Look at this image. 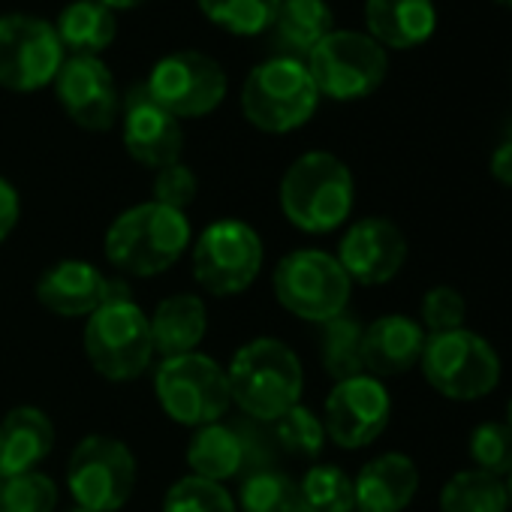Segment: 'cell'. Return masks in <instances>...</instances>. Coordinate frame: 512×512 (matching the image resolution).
Listing matches in <instances>:
<instances>
[{
  "mask_svg": "<svg viewBox=\"0 0 512 512\" xmlns=\"http://www.w3.org/2000/svg\"><path fill=\"white\" fill-rule=\"evenodd\" d=\"M100 4H106L109 10H133V7L145 4V0H100Z\"/></svg>",
  "mask_w": 512,
  "mask_h": 512,
  "instance_id": "obj_39",
  "label": "cell"
},
{
  "mask_svg": "<svg viewBox=\"0 0 512 512\" xmlns=\"http://www.w3.org/2000/svg\"><path fill=\"white\" fill-rule=\"evenodd\" d=\"M55 449V425L40 407L22 404L0 419V479L37 470Z\"/></svg>",
  "mask_w": 512,
  "mask_h": 512,
  "instance_id": "obj_21",
  "label": "cell"
},
{
  "mask_svg": "<svg viewBox=\"0 0 512 512\" xmlns=\"http://www.w3.org/2000/svg\"><path fill=\"white\" fill-rule=\"evenodd\" d=\"M272 28L287 58L302 61L335 31V19L326 0H281Z\"/></svg>",
  "mask_w": 512,
  "mask_h": 512,
  "instance_id": "obj_25",
  "label": "cell"
},
{
  "mask_svg": "<svg viewBox=\"0 0 512 512\" xmlns=\"http://www.w3.org/2000/svg\"><path fill=\"white\" fill-rule=\"evenodd\" d=\"M320 419L335 446L365 449L386 431L392 419V395L383 380L356 374L332 386Z\"/></svg>",
  "mask_w": 512,
  "mask_h": 512,
  "instance_id": "obj_14",
  "label": "cell"
},
{
  "mask_svg": "<svg viewBox=\"0 0 512 512\" xmlns=\"http://www.w3.org/2000/svg\"><path fill=\"white\" fill-rule=\"evenodd\" d=\"M305 512H356L353 476L335 464H314L299 482Z\"/></svg>",
  "mask_w": 512,
  "mask_h": 512,
  "instance_id": "obj_30",
  "label": "cell"
},
{
  "mask_svg": "<svg viewBox=\"0 0 512 512\" xmlns=\"http://www.w3.org/2000/svg\"><path fill=\"white\" fill-rule=\"evenodd\" d=\"M275 296L284 311L305 323L323 326L326 320L350 311L353 284L341 269L338 256L326 250H293L275 266L272 275Z\"/></svg>",
  "mask_w": 512,
  "mask_h": 512,
  "instance_id": "obj_7",
  "label": "cell"
},
{
  "mask_svg": "<svg viewBox=\"0 0 512 512\" xmlns=\"http://www.w3.org/2000/svg\"><path fill=\"white\" fill-rule=\"evenodd\" d=\"M488 172H491V178L500 181L503 187H512V139L500 142V145L491 151Z\"/></svg>",
  "mask_w": 512,
  "mask_h": 512,
  "instance_id": "obj_38",
  "label": "cell"
},
{
  "mask_svg": "<svg viewBox=\"0 0 512 512\" xmlns=\"http://www.w3.org/2000/svg\"><path fill=\"white\" fill-rule=\"evenodd\" d=\"M55 34L67 55H91L100 58L115 43L118 16L100 0H73L55 22Z\"/></svg>",
  "mask_w": 512,
  "mask_h": 512,
  "instance_id": "obj_24",
  "label": "cell"
},
{
  "mask_svg": "<svg viewBox=\"0 0 512 512\" xmlns=\"http://www.w3.org/2000/svg\"><path fill=\"white\" fill-rule=\"evenodd\" d=\"M440 512H509L506 482L485 470H458L440 488Z\"/></svg>",
  "mask_w": 512,
  "mask_h": 512,
  "instance_id": "obj_26",
  "label": "cell"
},
{
  "mask_svg": "<svg viewBox=\"0 0 512 512\" xmlns=\"http://www.w3.org/2000/svg\"><path fill=\"white\" fill-rule=\"evenodd\" d=\"M154 392L163 413L187 428L223 422L232 407L226 368L199 350L163 359L154 371Z\"/></svg>",
  "mask_w": 512,
  "mask_h": 512,
  "instance_id": "obj_8",
  "label": "cell"
},
{
  "mask_svg": "<svg viewBox=\"0 0 512 512\" xmlns=\"http://www.w3.org/2000/svg\"><path fill=\"white\" fill-rule=\"evenodd\" d=\"M163 512H238V506L226 485L187 473L175 485H169L163 497Z\"/></svg>",
  "mask_w": 512,
  "mask_h": 512,
  "instance_id": "obj_33",
  "label": "cell"
},
{
  "mask_svg": "<svg viewBox=\"0 0 512 512\" xmlns=\"http://www.w3.org/2000/svg\"><path fill=\"white\" fill-rule=\"evenodd\" d=\"M148 326H151V341H154L157 356L163 359L184 356V353L199 350L208 332V311L199 296L175 293L154 308V314L148 317Z\"/></svg>",
  "mask_w": 512,
  "mask_h": 512,
  "instance_id": "obj_23",
  "label": "cell"
},
{
  "mask_svg": "<svg viewBox=\"0 0 512 512\" xmlns=\"http://www.w3.org/2000/svg\"><path fill=\"white\" fill-rule=\"evenodd\" d=\"M356 202V181L350 166L329 151H308L290 163L281 178L284 217L308 232L326 235L341 229Z\"/></svg>",
  "mask_w": 512,
  "mask_h": 512,
  "instance_id": "obj_3",
  "label": "cell"
},
{
  "mask_svg": "<svg viewBox=\"0 0 512 512\" xmlns=\"http://www.w3.org/2000/svg\"><path fill=\"white\" fill-rule=\"evenodd\" d=\"M467 455L476 470L506 479L512 473V428L506 422H479L470 431Z\"/></svg>",
  "mask_w": 512,
  "mask_h": 512,
  "instance_id": "obj_34",
  "label": "cell"
},
{
  "mask_svg": "<svg viewBox=\"0 0 512 512\" xmlns=\"http://www.w3.org/2000/svg\"><path fill=\"white\" fill-rule=\"evenodd\" d=\"M124 148L136 163L148 169H163L181 160V121L157 106L145 85L130 88L124 97Z\"/></svg>",
  "mask_w": 512,
  "mask_h": 512,
  "instance_id": "obj_17",
  "label": "cell"
},
{
  "mask_svg": "<svg viewBox=\"0 0 512 512\" xmlns=\"http://www.w3.org/2000/svg\"><path fill=\"white\" fill-rule=\"evenodd\" d=\"M55 94L67 118L82 130H112L121 115V91L112 70L91 55H67L58 76Z\"/></svg>",
  "mask_w": 512,
  "mask_h": 512,
  "instance_id": "obj_15",
  "label": "cell"
},
{
  "mask_svg": "<svg viewBox=\"0 0 512 512\" xmlns=\"http://www.w3.org/2000/svg\"><path fill=\"white\" fill-rule=\"evenodd\" d=\"M67 512H91V509H85V506H73V509H67Z\"/></svg>",
  "mask_w": 512,
  "mask_h": 512,
  "instance_id": "obj_43",
  "label": "cell"
},
{
  "mask_svg": "<svg viewBox=\"0 0 512 512\" xmlns=\"http://www.w3.org/2000/svg\"><path fill=\"white\" fill-rule=\"evenodd\" d=\"M145 88L178 121L205 118L226 97V73L205 52H172L154 64Z\"/></svg>",
  "mask_w": 512,
  "mask_h": 512,
  "instance_id": "obj_13",
  "label": "cell"
},
{
  "mask_svg": "<svg viewBox=\"0 0 512 512\" xmlns=\"http://www.w3.org/2000/svg\"><path fill=\"white\" fill-rule=\"evenodd\" d=\"M235 506L238 512H305L299 482L278 467L253 470L241 476Z\"/></svg>",
  "mask_w": 512,
  "mask_h": 512,
  "instance_id": "obj_28",
  "label": "cell"
},
{
  "mask_svg": "<svg viewBox=\"0 0 512 512\" xmlns=\"http://www.w3.org/2000/svg\"><path fill=\"white\" fill-rule=\"evenodd\" d=\"M503 422H506V425L512 428V398L506 401V419H503Z\"/></svg>",
  "mask_w": 512,
  "mask_h": 512,
  "instance_id": "obj_41",
  "label": "cell"
},
{
  "mask_svg": "<svg viewBox=\"0 0 512 512\" xmlns=\"http://www.w3.org/2000/svg\"><path fill=\"white\" fill-rule=\"evenodd\" d=\"M494 4H500L503 10H512V0H494Z\"/></svg>",
  "mask_w": 512,
  "mask_h": 512,
  "instance_id": "obj_42",
  "label": "cell"
},
{
  "mask_svg": "<svg viewBox=\"0 0 512 512\" xmlns=\"http://www.w3.org/2000/svg\"><path fill=\"white\" fill-rule=\"evenodd\" d=\"M196 193H199V181H196L193 169L184 166L181 160L157 169V175H154V202L184 214L193 205Z\"/></svg>",
  "mask_w": 512,
  "mask_h": 512,
  "instance_id": "obj_36",
  "label": "cell"
},
{
  "mask_svg": "<svg viewBox=\"0 0 512 512\" xmlns=\"http://www.w3.org/2000/svg\"><path fill=\"white\" fill-rule=\"evenodd\" d=\"M263 272V238L250 223H208L193 244V278L211 296H238Z\"/></svg>",
  "mask_w": 512,
  "mask_h": 512,
  "instance_id": "obj_10",
  "label": "cell"
},
{
  "mask_svg": "<svg viewBox=\"0 0 512 512\" xmlns=\"http://www.w3.org/2000/svg\"><path fill=\"white\" fill-rule=\"evenodd\" d=\"M232 404L253 422L272 425L287 410L302 404L305 371L293 347L278 338H253L235 350L229 368Z\"/></svg>",
  "mask_w": 512,
  "mask_h": 512,
  "instance_id": "obj_1",
  "label": "cell"
},
{
  "mask_svg": "<svg viewBox=\"0 0 512 512\" xmlns=\"http://www.w3.org/2000/svg\"><path fill=\"white\" fill-rule=\"evenodd\" d=\"M362 335H365V323L353 311H344L320 326V362L335 383L365 374Z\"/></svg>",
  "mask_w": 512,
  "mask_h": 512,
  "instance_id": "obj_27",
  "label": "cell"
},
{
  "mask_svg": "<svg viewBox=\"0 0 512 512\" xmlns=\"http://www.w3.org/2000/svg\"><path fill=\"white\" fill-rule=\"evenodd\" d=\"M136 458L127 443L109 434H88L70 455L67 488L76 506L91 512H118L136 488Z\"/></svg>",
  "mask_w": 512,
  "mask_h": 512,
  "instance_id": "obj_11",
  "label": "cell"
},
{
  "mask_svg": "<svg viewBox=\"0 0 512 512\" xmlns=\"http://www.w3.org/2000/svg\"><path fill=\"white\" fill-rule=\"evenodd\" d=\"M305 67L320 97L350 103L371 97L389 73L386 49L365 31H332L308 58Z\"/></svg>",
  "mask_w": 512,
  "mask_h": 512,
  "instance_id": "obj_9",
  "label": "cell"
},
{
  "mask_svg": "<svg viewBox=\"0 0 512 512\" xmlns=\"http://www.w3.org/2000/svg\"><path fill=\"white\" fill-rule=\"evenodd\" d=\"M419 368L428 386L449 401H479L497 389L503 374L497 350L473 329L428 335Z\"/></svg>",
  "mask_w": 512,
  "mask_h": 512,
  "instance_id": "obj_5",
  "label": "cell"
},
{
  "mask_svg": "<svg viewBox=\"0 0 512 512\" xmlns=\"http://www.w3.org/2000/svg\"><path fill=\"white\" fill-rule=\"evenodd\" d=\"M82 338L91 368L115 383L142 377L157 356L148 317L133 299L103 302L88 317Z\"/></svg>",
  "mask_w": 512,
  "mask_h": 512,
  "instance_id": "obj_6",
  "label": "cell"
},
{
  "mask_svg": "<svg viewBox=\"0 0 512 512\" xmlns=\"http://www.w3.org/2000/svg\"><path fill=\"white\" fill-rule=\"evenodd\" d=\"M503 482H506V497H509V509H512V473Z\"/></svg>",
  "mask_w": 512,
  "mask_h": 512,
  "instance_id": "obj_40",
  "label": "cell"
},
{
  "mask_svg": "<svg viewBox=\"0 0 512 512\" xmlns=\"http://www.w3.org/2000/svg\"><path fill=\"white\" fill-rule=\"evenodd\" d=\"M67 52L55 25L31 13L0 16V88L34 94L55 82Z\"/></svg>",
  "mask_w": 512,
  "mask_h": 512,
  "instance_id": "obj_12",
  "label": "cell"
},
{
  "mask_svg": "<svg viewBox=\"0 0 512 512\" xmlns=\"http://www.w3.org/2000/svg\"><path fill=\"white\" fill-rule=\"evenodd\" d=\"M272 434H275V443L278 449L290 452V455H299L305 461H314L323 455L326 449V428H323V419L305 407V404H296L293 410H287L281 419L272 422Z\"/></svg>",
  "mask_w": 512,
  "mask_h": 512,
  "instance_id": "obj_31",
  "label": "cell"
},
{
  "mask_svg": "<svg viewBox=\"0 0 512 512\" xmlns=\"http://www.w3.org/2000/svg\"><path fill=\"white\" fill-rule=\"evenodd\" d=\"M356 512H404L419 491V467L404 452L371 458L353 479Z\"/></svg>",
  "mask_w": 512,
  "mask_h": 512,
  "instance_id": "obj_20",
  "label": "cell"
},
{
  "mask_svg": "<svg viewBox=\"0 0 512 512\" xmlns=\"http://www.w3.org/2000/svg\"><path fill=\"white\" fill-rule=\"evenodd\" d=\"M58 485L40 470L0 479V512H55Z\"/></svg>",
  "mask_w": 512,
  "mask_h": 512,
  "instance_id": "obj_32",
  "label": "cell"
},
{
  "mask_svg": "<svg viewBox=\"0 0 512 512\" xmlns=\"http://www.w3.org/2000/svg\"><path fill=\"white\" fill-rule=\"evenodd\" d=\"M109 296V278L85 260H61L37 281V299L58 317H91Z\"/></svg>",
  "mask_w": 512,
  "mask_h": 512,
  "instance_id": "obj_19",
  "label": "cell"
},
{
  "mask_svg": "<svg viewBox=\"0 0 512 512\" xmlns=\"http://www.w3.org/2000/svg\"><path fill=\"white\" fill-rule=\"evenodd\" d=\"M19 217H22V199H19V190H16L4 175H0V244H4V241L13 235V229H16Z\"/></svg>",
  "mask_w": 512,
  "mask_h": 512,
  "instance_id": "obj_37",
  "label": "cell"
},
{
  "mask_svg": "<svg viewBox=\"0 0 512 512\" xmlns=\"http://www.w3.org/2000/svg\"><path fill=\"white\" fill-rule=\"evenodd\" d=\"M365 28L383 49H416L437 31L434 0H365Z\"/></svg>",
  "mask_w": 512,
  "mask_h": 512,
  "instance_id": "obj_22",
  "label": "cell"
},
{
  "mask_svg": "<svg viewBox=\"0 0 512 512\" xmlns=\"http://www.w3.org/2000/svg\"><path fill=\"white\" fill-rule=\"evenodd\" d=\"M338 263L350 284L383 287L398 278L407 263V235L389 217H362L347 226L338 247Z\"/></svg>",
  "mask_w": 512,
  "mask_h": 512,
  "instance_id": "obj_16",
  "label": "cell"
},
{
  "mask_svg": "<svg viewBox=\"0 0 512 512\" xmlns=\"http://www.w3.org/2000/svg\"><path fill=\"white\" fill-rule=\"evenodd\" d=\"M425 329L416 317L407 314H383L374 323L365 326L362 335V368L365 374L386 380L401 377L413 368H419L422 350H425Z\"/></svg>",
  "mask_w": 512,
  "mask_h": 512,
  "instance_id": "obj_18",
  "label": "cell"
},
{
  "mask_svg": "<svg viewBox=\"0 0 512 512\" xmlns=\"http://www.w3.org/2000/svg\"><path fill=\"white\" fill-rule=\"evenodd\" d=\"M202 16L235 34V37H256L272 28L281 0H196Z\"/></svg>",
  "mask_w": 512,
  "mask_h": 512,
  "instance_id": "obj_29",
  "label": "cell"
},
{
  "mask_svg": "<svg viewBox=\"0 0 512 512\" xmlns=\"http://www.w3.org/2000/svg\"><path fill=\"white\" fill-rule=\"evenodd\" d=\"M320 106V91L299 58H272L250 70L241 88V112L263 133H293Z\"/></svg>",
  "mask_w": 512,
  "mask_h": 512,
  "instance_id": "obj_4",
  "label": "cell"
},
{
  "mask_svg": "<svg viewBox=\"0 0 512 512\" xmlns=\"http://www.w3.org/2000/svg\"><path fill=\"white\" fill-rule=\"evenodd\" d=\"M464 320H467V302L449 284L431 287L419 302V326L425 329V335L464 329Z\"/></svg>",
  "mask_w": 512,
  "mask_h": 512,
  "instance_id": "obj_35",
  "label": "cell"
},
{
  "mask_svg": "<svg viewBox=\"0 0 512 512\" xmlns=\"http://www.w3.org/2000/svg\"><path fill=\"white\" fill-rule=\"evenodd\" d=\"M193 229L187 214L160 202H139L121 211L106 229V260L133 278H157L169 272L190 247Z\"/></svg>",
  "mask_w": 512,
  "mask_h": 512,
  "instance_id": "obj_2",
  "label": "cell"
}]
</instances>
